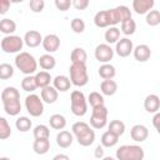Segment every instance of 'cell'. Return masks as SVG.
<instances>
[{"label": "cell", "mask_w": 160, "mask_h": 160, "mask_svg": "<svg viewBox=\"0 0 160 160\" xmlns=\"http://www.w3.org/2000/svg\"><path fill=\"white\" fill-rule=\"evenodd\" d=\"M72 135H75L79 145L90 146L95 141V131L85 121H76L71 126Z\"/></svg>", "instance_id": "6da1fadb"}, {"label": "cell", "mask_w": 160, "mask_h": 160, "mask_svg": "<svg viewBox=\"0 0 160 160\" xmlns=\"http://www.w3.org/2000/svg\"><path fill=\"white\" fill-rule=\"evenodd\" d=\"M15 66L24 75H32L38 70V60L26 51H20L15 56Z\"/></svg>", "instance_id": "7a4b0ae2"}, {"label": "cell", "mask_w": 160, "mask_h": 160, "mask_svg": "<svg viewBox=\"0 0 160 160\" xmlns=\"http://www.w3.org/2000/svg\"><path fill=\"white\" fill-rule=\"evenodd\" d=\"M69 72H70V81L71 85L75 86H85L89 81V75H88V69H86V64H81V62H71L70 68H69Z\"/></svg>", "instance_id": "3957f363"}, {"label": "cell", "mask_w": 160, "mask_h": 160, "mask_svg": "<svg viewBox=\"0 0 160 160\" xmlns=\"http://www.w3.org/2000/svg\"><path fill=\"white\" fill-rule=\"evenodd\" d=\"M120 22L116 8L108 9V10H100L94 16V24L98 28H108V26H115Z\"/></svg>", "instance_id": "277c9868"}, {"label": "cell", "mask_w": 160, "mask_h": 160, "mask_svg": "<svg viewBox=\"0 0 160 160\" xmlns=\"http://www.w3.org/2000/svg\"><path fill=\"white\" fill-rule=\"evenodd\" d=\"M70 110L75 116H84L88 112V100L82 91L74 90L70 95Z\"/></svg>", "instance_id": "5b68a950"}, {"label": "cell", "mask_w": 160, "mask_h": 160, "mask_svg": "<svg viewBox=\"0 0 160 160\" xmlns=\"http://www.w3.org/2000/svg\"><path fill=\"white\" fill-rule=\"evenodd\" d=\"M144 156V149L139 145H121L116 150V158L119 160H142Z\"/></svg>", "instance_id": "8992f818"}, {"label": "cell", "mask_w": 160, "mask_h": 160, "mask_svg": "<svg viewBox=\"0 0 160 160\" xmlns=\"http://www.w3.org/2000/svg\"><path fill=\"white\" fill-rule=\"evenodd\" d=\"M1 50L6 54H15V52H20V50H22L24 46V40L18 36V35H5L1 39Z\"/></svg>", "instance_id": "52a82bcc"}, {"label": "cell", "mask_w": 160, "mask_h": 160, "mask_svg": "<svg viewBox=\"0 0 160 160\" xmlns=\"http://www.w3.org/2000/svg\"><path fill=\"white\" fill-rule=\"evenodd\" d=\"M108 109L104 105H100V106H95L92 108V111H91V116H90V125L91 128L94 129H102L106 126L108 124Z\"/></svg>", "instance_id": "ba28073f"}, {"label": "cell", "mask_w": 160, "mask_h": 160, "mask_svg": "<svg viewBox=\"0 0 160 160\" xmlns=\"http://www.w3.org/2000/svg\"><path fill=\"white\" fill-rule=\"evenodd\" d=\"M25 108H26V111L31 116L39 118L44 112V101L41 100V98L39 95L30 94L25 98Z\"/></svg>", "instance_id": "9c48e42d"}, {"label": "cell", "mask_w": 160, "mask_h": 160, "mask_svg": "<svg viewBox=\"0 0 160 160\" xmlns=\"http://www.w3.org/2000/svg\"><path fill=\"white\" fill-rule=\"evenodd\" d=\"M114 49L109 45V44H99L96 48H95V51H94V55H95V59L104 64V62H109L110 60H112L114 58Z\"/></svg>", "instance_id": "30bf717a"}, {"label": "cell", "mask_w": 160, "mask_h": 160, "mask_svg": "<svg viewBox=\"0 0 160 160\" xmlns=\"http://www.w3.org/2000/svg\"><path fill=\"white\" fill-rule=\"evenodd\" d=\"M115 52L120 56V58H128L131 52H132V49H134V44L130 39L128 38H121L119 39L116 42H115Z\"/></svg>", "instance_id": "8fae6325"}, {"label": "cell", "mask_w": 160, "mask_h": 160, "mask_svg": "<svg viewBox=\"0 0 160 160\" xmlns=\"http://www.w3.org/2000/svg\"><path fill=\"white\" fill-rule=\"evenodd\" d=\"M41 45L46 52H55L60 48V38L56 34H48L45 38H42Z\"/></svg>", "instance_id": "7c38bea8"}, {"label": "cell", "mask_w": 160, "mask_h": 160, "mask_svg": "<svg viewBox=\"0 0 160 160\" xmlns=\"http://www.w3.org/2000/svg\"><path fill=\"white\" fill-rule=\"evenodd\" d=\"M130 136L136 142H142L149 136V129L142 124H136L130 130Z\"/></svg>", "instance_id": "4fadbf2b"}, {"label": "cell", "mask_w": 160, "mask_h": 160, "mask_svg": "<svg viewBox=\"0 0 160 160\" xmlns=\"http://www.w3.org/2000/svg\"><path fill=\"white\" fill-rule=\"evenodd\" d=\"M132 55H134L136 61L145 62V61H148L150 59L151 50H150V48L146 44H140V45H138V46H135L132 49Z\"/></svg>", "instance_id": "5bb4252c"}, {"label": "cell", "mask_w": 160, "mask_h": 160, "mask_svg": "<svg viewBox=\"0 0 160 160\" xmlns=\"http://www.w3.org/2000/svg\"><path fill=\"white\" fill-rule=\"evenodd\" d=\"M22 40H24V44L26 46H29V48H38L41 44V41H42V36L36 30H29V31L25 32Z\"/></svg>", "instance_id": "9a60e30c"}, {"label": "cell", "mask_w": 160, "mask_h": 160, "mask_svg": "<svg viewBox=\"0 0 160 160\" xmlns=\"http://www.w3.org/2000/svg\"><path fill=\"white\" fill-rule=\"evenodd\" d=\"M155 5V0H132V10L138 15H144Z\"/></svg>", "instance_id": "2e32d148"}, {"label": "cell", "mask_w": 160, "mask_h": 160, "mask_svg": "<svg viewBox=\"0 0 160 160\" xmlns=\"http://www.w3.org/2000/svg\"><path fill=\"white\" fill-rule=\"evenodd\" d=\"M58 96H59V91L54 88V86H44L41 88V92H40V98L46 104H54L56 100H58Z\"/></svg>", "instance_id": "e0dca14e"}, {"label": "cell", "mask_w": 160, "mask_h": 160, "mask_svg": "<svg viewBox=\"0 0 160 160\" xmlns=\"http://www.w3.org/2000/svg\"><path fill=\"white\" fill-rule=\"evenodd\" d=\"M144 109L150 114H154V112L159 111V109H160V98L155 94L148 95L144 100Z\"/></svg>", "instance_id": "ac0fdd59"}, {"label": "cell", "mask_w": 160, "mask_h": 160, "mask_svg": "<svg viewBox=\"0 0 160 160\" xmlns=\"http://www.w3.org/2000/svg\"><path fill=\"white\" fill-rule=\"evenodd\" d=\"M72 141H74V135H72V132H70L68 130H64L62 129L56 135V144L61 149H68L69 146H71Z\"/></svg>", "instance_id": "d6986e66"}, {"label": "cell", "mask_w": 160, "mask_h": 160, "mask_svg": "<svg viewBox=\"0 0 160 160\" xmlns=\"http://www.w3.org/2000/svg\"><path fill=\"white\" fill-rule=\"evenodd\" d=\"M52 86L61 92H65L70 89L71 86V81L66 75H58L52 79Z\"/></svg>", "instance_id": "ffe728a7"}, {"label": "cell", "mask_w": 160, "mask_h": 160, "mask_svg": "<svg viewBox=\"0 0 160 160\" xmlns=\"http://www.w3.org/2000/svg\"><path fill=\"white\" fill-rule=\"evenodd\" d=\"M4 110L8 115L10 116H16L20 114L21 111V104H20V99H15V100H9V101H4Z\"/></svg>", "instance_id": "44dd1931"}, {"label": "cell", "mask_w": 160, "mask_h": 160, "mask_svg": "<svg viewBox=\"0 0 160 160\" xmlns=\"http://www.w3.org/2000/svg\"><path fill=\"white\" fill-rule=\"evenodd\" d=\"M100 90L102 92V95L106 96H112L116 94L118 91V84L116 81H114L112 79H105L101 81L100 84Z\"/></svg>", "instance_id": "7402d4cb"}, {"label": "cell", "mask_w": 160, "mask_h": 160, "mask_svg": "<svg viewBox=\"0 0 160 160\" xmlns=\"http://www.w3.org/2000/svg\"><path fill=\"white\" fill-rule=\"evenodd\" d=\"M38 65H40V68L42 69V70H52L54 68H55V65H56V59L51 55V54H44V55H41L40 58H39V60H38Z\"/></svg>", "instance_id": "603a6c76"}, {"label": "cell", "mask_w": 160, "mask_h": 160, "mask_svg": "<svg viewBox=\"0 0 160 160\" xmlns=\"http://www.w3.org/2000/svg\"><path fill=\"white\" fill-rule=\"evenodd\" d=\"M32 150L38 155H45L50 150L49 139H35V141L32 144Z\"/></svg>", "instance_id": "cb8c5ba5"}, {"label": "cell", "mask_w": 160, "mask_h": 160, "mask_svg": "<svg viewBox=\"0 0 160 160\" xmlns=\"http://www.w3.org/2000/svg\"><path fill=\"white\" fill-rule=\"evenodd\" d=\"M98 72H99V76L101 79H114V76L116 75V70H115V66L109 64V62H104L102 65H100V68L98 69Z\"/></svg>", "instance_id": "d4e9b609"}, {"label": "cell", "mask_w": 160, "mask_h": 160, "mask_svg": "<svg viewBox=\"0 0 160 160\" xmlns=\"http://www.w3.org/2000/svg\"><path fill=\"white\" fill-rule=\"evenodd\" d=\"M49 124L54 130H62L66 126V119L61 114H52L49 119Z\"/></svg>", "instance_id": "484cf974"}, {"label": "cell", "mask_w": 160, "mask_h": 160, "mask_svg": "<svg viewBox=\"0 0 160 160\" xmlns=\"http://www.w3.org/2000/svg\"><path fill=\"white\" fill-rule=\"evenodd\" d=\"M34 76H35L36 85H38V88H40V89H41V88H44V86L50 85V81L52 80V79H51L50 72H49V71H46V70L39 71V72H36Z\"/></svg>", "instance_id": "4316f807"}, {"label": "cell", "mask_w": 160, "mask_h": 160, "mask_svg": "<svg viewBox=\"0 0 160 160\" xmlns=\"http://www.w3.org/2000/svg\"><path fill=\"white\" fill-rule=\"evenodd\" d=\"M119 141V136H116L115 134L110 132L109 130L105 131L102 135H101V139H100V142L104 148H112L118 144Z\"/></svg>", "instance_id": "83f0119b"}, {"label": "cell", "mask_w": 160, "mask_h": 160, "mask_svg": "<svg viewBox=\"0 0 160 160\" xmlns=\"http://www.w3.org/2000/svg\"><path fill=\"white\" fill-rule=\"evenodd\" d=\"M16 30V22L11 19H2L0 20V32L5 34V35H11L14 34Z\"/></svg>", "instance_id": "f1b7e54d"}, {"label": "cell", "mask_w": 160, "mask_h": 160, "mask_svg": "<svg viewBox=\"0 0 160 160\" xmlns=\"http://www.w3.org/2000/svg\"><path fill=\"white\" fill-rule=\"evenodd\" d=\"M70 60L71 62H81V64H86L88 60V54L82 48H75L71 54H70Z\"/></svg>", "instance_id": "f546056e"}, {"label": "cell", "mask_w": 160, "mask_h": 160, "mask_svg": "<svg viewBox=\"0 0 160 160\" xmlns=\"http://www.w3.org/2000/svg\"><path fill=\"white\" fill-rule=\"evenodd\" d=\"M15 99H20V92L14 86H6L2 91H1V101H9V100H15Z\"/></svg>", "instance_id": "4dcf8cb0"}, {"label": "cell", "mask_w": 160, "mask_h": 160, "mask_svg": "<svg viewBox=\"0 0 160 160\" xmlns=\"http://www.w3.org/2000/svg\"><path fill=\"white\" fill-rule=\"evenodd\" d=\"M104 36H105L106 44H109V45L115 44L120 39V29H118L116 26H109V29L105 31Z\"/></svg>", "instance_id": "1f68e13d"}, {"label": "cell", "mask_w": 160, "mask_h": 160, "mask_svg": "<svg viewBox=\"0 0 160 160\" xmlns=\"http://www.w3.org/2000/svg\"><path fill=\"white\" fill-rule=\"evenodd\" d=\"M21 89L26 92H32L38 89L36 81H35V76L32 75H25V78L21 80Z\"/></svg>", "instance_id": "d6a6232c"}, {"label": "cell", "mask_w": 160, "mask_h": 160, "mask_svg": "<svg viewBox=\"0 0 160 160\" xmlns=\"http://www.w3.org/2000/svg\"><path fill=\"white\" fill-rule=\"evenodd\" d=\"M135 30H136V22H135V20H132V18L120 22V31L122 34H125L126 36L132 35L135 32Z\"/></svg>", "instance_id": "836d02e7"}, {"label": "cell", "mask_w": 160, "mask_h": 160, "mask_svg": "<svg viewBox=\"0 0 160 160\" xmlns=\"http://www.w3.org/2000/svg\"><path fill=\"white\" fill-rule=\"evenodd\" d=\"M109 131L115 134L116 136H121L124 132H125V124L121 121V120H111L109 122V126H108Z\"/></svg>", "instance_id": "e575fe53"}, {"label": "cell", "mask_w": 160, "mask_h": 160, "mask_svg": "<svg viewBox=\"0 0 160 160\" xmlns=\"http://www.w3.org/2000/svg\"><path fill=\"white\" fill-rule=\"evenodd\" d=\"M15 126H16V129H18L20 132H26V131H29V130L31 129L32 122H31V120H30L28 116H20V118L16 119Z\"/></svg>", "instance_id": "d590c367"}, {"label": "cell", "mask_w": 160, "mask_h": 160, "mask_svg": "<svg viewBox=\"0 0 160 160\" xmlns=\"http://www.w3.org/2000/svg\"><path fill=\"white\" fill-rule=\"evenodd\" d=\"M32 134H34L35 139H49L50 138V129L46 125L40 124V125H36L34 128Z\"/></svg>", "instance_id": "8d00e7d4"}, {"label": "cell", "mask_w": 160, "mask_h": 160, "mask_svg": "<svg viewBox=\"0 0 160 160\" xmlns=\"http://www.w3.org/2000/svg\"><path fill=\"white\" fill-rule=\"evenodd\" d=\"M11 136V126L8 120L0 116V140H6Z\"/></svg>", "instance_id": "74e56055"}, {"label": "cell", "mask_w": 160, "mask_h": 160, "mask_svg": "<svg viewBox=\"0 0 160 160\" xmlns=\"http://www.w3.org/2000/svg\"><path fill=\"white\" fill-rule=\"evenodd\" d=\"M145 21L149 26H158L160 24V12H159V10L151 9L150 11H148Z\"/></svg>", "instance_id": "f35d334b"}, {"label": "cell", "mask_w": 160, "mask_h": 160, "mask_svg": "<svg viewBox=\"0 0 160 160\" xmlns=\"http://www.w3.org/2000/svg\"><path fill=\"white\" fill-rule=\"evenodd\" d=\"M88 102L91 105V108H95V106H100V105H104V96L98 92V91H91L88 96Z\"/></svg>", "instance_id": "ab89813d"}, {"label": "cell", "mask_w": 160, "mask_h": 160, "mask_svg": "<svg viewBox=\"0 0 160 160\" xmlns=\"http://www.w3.org/2000/svg\"><path fill=\"white\" fill-rule=\"evenodd\" d=\"M12 75H14L12 65H10L8 62L0 64V80H8V79L12 78Z\"/></svg>", "instance_id": "60d3db41"}, {"label": "cell", "mask_w": 160, "mask_h": 160, "mask_svg": "<svg viewBox=\"0 0 160 160\" xmlns=\"http://www.w3.org/2000/svg\"><path fill=\"white\" fill-rule=\"evenodd\" d=\"M70 26H71V30L76 34H81L84 32L85 30V21L81 19V18H74L70 22Z\"/></svg>", "instance_id": "b9f144b4"}, {"label": "cell", "mask_w": 160, "mask_h": 160, "mask_svg": "<svg viewBox=\"0 0 160 160\" xmlns=\"http://www.w3.org/2000/svg\"><path fill=\"white\" fill-rule=\"evenodd\" d=\"M116 11H118L120 22H122V21H125V20H128V19L131 18V10L126 5H119V6H116Z\"/></svg>", "instance_id": "7bdbcfd3"}, {"label": "cell", "mask_w": 160, "mask_h": 160, "mask_svg": "<svg viewBox=\"0 0 160 160\" xmlns=\"http://www.w3.org/2000/svg\"><path fill=\"white\" fill-rule=\"evenodd\" d=\"M29 8L32 12L39 14L45 8V0H30L29 1Z\"/></svg>", "instance_id": "ee69618b"}, {"label": "cell", "mask_w": 160, "mask_h": 160, "mask_svg": "<svg viewBox=\"0 0 160 160\" xmlns=\"http://www.w3.org/2000/svg\"><path fill=\"white\" fill-rule=\"evenodd\" d=\"M55 8L60 11H68L71 6V0H54Z\"/></svg>", "instance_id": "f6af8a7d"}, {"label": "cell", "mask_w": 160, "mask_h": 160, "mask_svg": "<svg viewBox=\"0 0 160 160\" xmlns=\"http://www.w3.org/2000/svg\"><path fill=\"white\" fill-rule=\"evenodd\" d=\"M89 4H90V0H71V5L76 10H80V11L88 9Z\"/></svg>", "instance_id": "bcb514c9"}, {"label": "cell", "mask_w": 160, "mask_h": 160, "mask_svg": "<svg viewBox=\"0 0 160 160\" xmlns=\"http://www.w3.org/2000/svg\"><path fill=\"white\" fill-rule=\"evenodd\" d=\"M10 5H11L10 0H0V15L6 14L10 9Z\"/></svg>", "instance_id": "7dc6e473"}, {"label": "cell", "mask_w": 160, "mask_h": 160, "mask_svg": "<svg viewBox=\"0 0 160 160\" xmlns=\"http://www.w3.org/2000/svg\"><path fill=\"white\" fill-rule=\"evenodd\" d=\"M94 156L95 159H102L105 156V152H104V146L102 145H98L94 150Z\"/></svg>", "instance_id": "c3c4849f"}, {"label": "cell", "mask_w": 160, "mask_h": 160, "mask_svg": "<svg viewBox=\"0 0 160 160\" xmlns=\"http://www.w3.org/2000/svg\"><path fill=\"white\" fill-rule=\"evenodd\" d=\"M155 115H154V118H152V125H154V128L158 130V131H160L159 129H160V112L159 111H156V112H154Z\"/></svg>", "instance_id": "681fc988"}, {"label": "cell", "mask_w": 160, "mask_h": 160, "mask_svg": "<svg viewBox=\"0 0 160 160\" xmlns=\"http://www.w3.org/2000/svg\"><path fill=\"white\" fill-rule=\"evenodd\" d=\"M59 159H64V160H69V156L68 155H64V154H58L54 156V160H59Z\"/></svg>", "instance_id": "f907efd6"}, {"label": "cell", "mask_w": 160, "mask_h": 160, "mask_svg": "<svg viewBox=\"0 0 160 160\" xmlns=\"http://www.w3.org/2000/svg\"><path fill=\"white\" fill-rule=\"evenodd\" d=\"M10 2H11V4H12V2L16 4V2H21V0H10Z\"/></svg>", "instance_id": "816d5d0a"}, {"label": "cell", "mask_w": 160, "mask_h": 160, "mask_svg": "<svg viewBox=\"0 0 160 160\" xmlns=\"http://www.w3.org/2000/svg\"><path fill=\"white\" fill-rule=\"evenodd\" d=\"M22 1H24V0H21V2H22Z\"/></svg>", "instance_id": "f5cc1de1"}]
</instances>
